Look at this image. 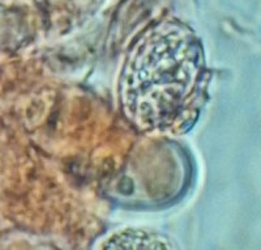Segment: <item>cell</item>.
I'll list each match as a JSON object with an SVG mask.
<instances>
[{
    "label": "cell",
    "instance_id": "1",
    "mask_svg": "<svg viewBox=\"0 0 261 250\" xmlns=\"http://www.w3.org/2000/svg\"><path fill=\"white\" fill-rule=\"evenodd\" d=\"M209 76L197 34L174 18L160 21L128 53L119 79L123 113L143 131H188L208 99Z\"/></svg>",
    "mask_w": 261,
    "mask_h": 250
},
{
    "label": "cell",
    "instance_id": "2",
    "mask_svg": "<svg viewBox=\"0 0 261 250\" xmlns=\"http://www.w3.org/2000/svg\"><path fill=\"white\" fill-rule=\"evenodd\" d=\"M99 250H175V247L160 233L129 228L110 236Z\"/></svg>",
    "mask_w": 261,
    "mask_h": 250
}]
</instances>
